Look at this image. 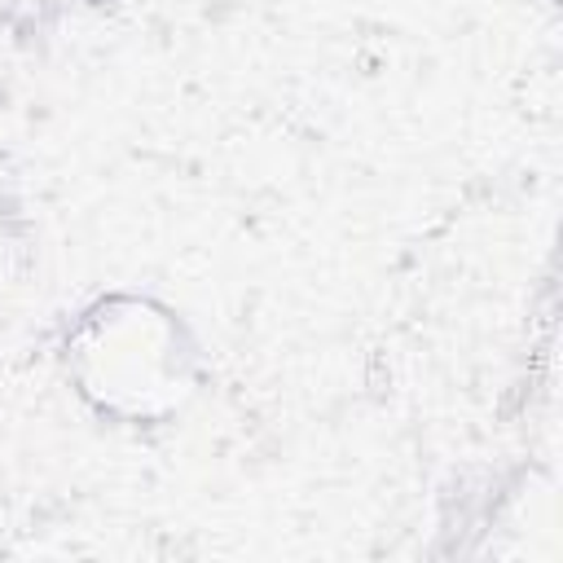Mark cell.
<instances>
[{"instance_id": "cell-1", "label": "cell", "mask_w": 563, "mask_h": 563, "mask_svg": "<svg viewBox=\"0 0 563 563\" xmlns=\"http://www.w3.org/2000/svg\"><path fill=\"white\" fill-rule=\"evenodd\" d=\"M88 4H92V9H101V4H114V0H88Z\"/></svg>"}]
</instances>
